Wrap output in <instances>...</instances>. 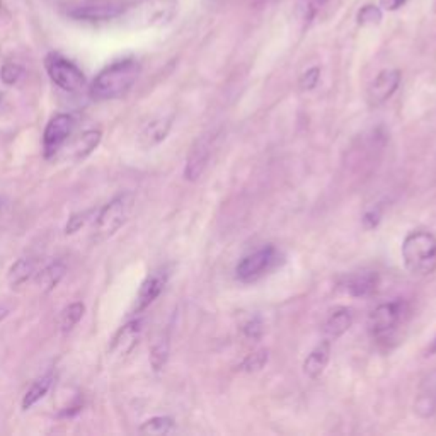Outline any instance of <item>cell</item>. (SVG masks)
<instances>
[{"label": "cell", "instance_id": "34", "mask_svg": "<svg viewBox=\"0 0 436 436\" xmlns=\"http://www.w3.org/2000/svg\"><path fill=\"white\" fill-rule=\"evenodd\" d=\"M433 351H436V341H435V345H433V348H431V353H433Z\"/></svg>", "mask_w": 436, "mask_h": 436}, {"label": "cell", "instance_id": "29", "mask_svg": "<svg viewBox=\"0 0 436 436\" xmlns=\"http://www.w3.org/2000/svg\"><path fill=\"white\" fill-rule=\"evenodd\" d=\"M242 331H244L245 338L253 339V341H258V339H261L263 334H264L263 320L259 319V317H254V319H250L249 323L244 324Z\"/></svg>", "mask_w": 436, "mask_h": 436}, {"label": "cell", "instance_id": "6", "mask_svg": "<svg viewBox=\"0 0 436 436\" xmlns=\"http://www.w3.org/2000/svg\"><path fill=\"white\" fill-rule=\"evenodd\" d=\"M46 72L51 81L64 91H81L83 83H86L82 70L70 60L60 56L59 53H51V55L46 56Z\"/></svg>", "mask_w": 436, "mask_h": 436}, {"label": "cell", "instance_id": "14", "mask_svg": "<svg viewBox=\"0 0 436 436\" xmlns=\"http://www.w3.org/2000/svg\"><path fill=\"white\" fill-rule=\"evenodd\" d=\"M345 286L346 292L353 297H370L378 288V275L373 271L356 273V275L348 276Z\"/></svg>", "mask_w": 436, "mask_h": 436}, {"label": "cell", "instance_id": "33", "mask_svg": "<svg viewBox=\"0 0 436 436\" xmlns=\"http://www.w3.org/2000/svg\"><path fill=\"white\" fill-rule=\"evenodd\" d=\"M275 2V0H253L254 6H264V4H271Z\"/></svg>", "mask_w": 436, "mask_h": 436}, {"label": "cell", "instance_id": "17", "mask_svg": "<svg viewBox=\"0 0 436 436\" xmlns=\"http://www.w3.org/2000/svg\"><path fill=\"white\" fill-rule=\"evenodd\" d=\"M121 11L114 6H87V7H77L69 12L70 17L76 19H86V21H108L113 17H118Z\"/></svg>", "mask_w": 436, "mask_h": 436}, {"label": "cell", "instance_id": "2", "mask_svg": "<svg viewBox=\"0 0 436 436\" xmlns=\"http://www.w3.org/2000/svg\"><path fill=\"white\" fill-rule=\"evenodd\" d=\"M402 261L414 276H430L436 270V237L431 232L414 230L402 242Z\"/></svg>", "mask_w": 436, "mask_h": 436}, {"label": "cell", "instance_id": "31", "mask_svg": "<svg viewBox=\"0 0 436 436\" xmlns=\"http://www.w3.org/2000/svg\"><path fill=\"white\" fill-rule=\"evenodd\" d=\"M404 4H406V0H380V7L385 9V11H389V12L399 11Z\"/></svg>", "mask_w": 436, "mask_h": 436}, {"label": "cell", "instance_id": "30", "mask_svg": "<svg viewBox=\"0 0 436 436\" xmlns=\"http://www.w3.org/2000/svg\"><path fill=\"white\" fill-rule=\"evenodd\" d=\"M87 217H89V211H83V213L72 215V217L69 218V223H67V227H65V232H67V233H76L77 230H81V228L86 225Z\"/></svg>", "mask_w": 436, "mask_h": 436}, {"label": "cell", "instance_id": "25", "mask_svg": "<svg viewBox=\"0 0 436 436\" xmlns=\"http://www.w3.org/2000/svg\"><path fill=\"white\" fill-rule=\"evenodd\" d=\"M356 19H358V24H361V26L380 24L382 19H384V14H382V7L373 6V4L363 6L358 11V14H356Z\"/></svg>", "mask_w": 436, "mask_h": 436}, {"label": "cell", "instance_id": "4", "mask_svg": "<svg viewBox=\"0 0 436 436\" xmlns=\"http://www.w3.org/2000/svg\"><path fill=\"white\" fill-rule=\"evenodd\" d=\"M135 206V196L131 193H121L116 198H113L104 208L99 211L98 220H96L94 235L96 240H106L113 237L120 228L128 222L131 211Z\"/></svg>", "mask_w": 436, "mask_h": 436}, {"label": "cell", "instance_id": "3", "mask_svg": "<svg viewBox=\"0 0 436 436\" xmlns=\"http://www.w3.org/2000/svg\"><path fill=\"white\" fill-rule=\"evenodd\" d=\"M178 0H140L133 6L121 11L123 23L131 28L167 24L178 14Z\"/></svg>", "mask_w": 436, "mask_h": 436}, {"label": "cell", "instance_id": "28", "mask_svg": "<svg viewBox=\"0 0 436 436\" xmlns=\"http://www.w3.org/2000/svg\"><path fill=\"white\" fill-rule=\"evenodd\" d=\"M24 70L23 67H19V65L16 64H6L0 70V78H2L4 83H7V86H12V83H16L19 81L21 77H23Z\"/></svg>", "mask_w": 436, "mask_h": 436}, {"label": "cell", "instance_id": "20", "mask_svg": "<svg viewBox=\"0 0 436 436\" xmlns=\"http://www.w3.org/2000/svg\"><path fill=\"white\" fill-rule=\"evenodd\" d=\"M167 356H169V336L167 333H162L156 338L151 348V363L156 372H161L164 368Z\"/></svg>", "mask_w": 436, "mask_h": 436}, {"label": "cell", "instance_id": "9", "mask_svg": "<svg viewBox=\"0 0 436 436\" xmlns=\"http://www.w3.org/2000/svg\"><path fill=\"white\" fill-rule=\"evenodd\" d=\"M211 151H213V136L203 135L196 140L189 152L186 167H184V178L188 181H198L203 176L208 166Z\"/></svg>", "mask_w": 436, "mask_h": 436}, {"label": "cell", "instance_id": "1", "mask_svg": "<svg viewBox=\"0 0 436 436\" xmlns=\"http://www.w3.org/2000/svg\"><path fill=\"white\" fill-rule=\"evenodd\" d=\"M140 76V65L135 60H121L106 67L91 86V96L98 101L116 99L125 96Z\"/></svg>", "mask_w": 436, "mask_h": 436}, {"label": "cell", "instance_id": "10", "mask_svg": "<svg viewBox=\"0 0 436 436\" xmlns=\"http://www.w3.org/2000/svg\"><path fill=\"white\" fill-rule=\"evenodd\" d=\"M167 280H169V271H167V268H161V270L153 271L152 275L147 276V280L143 281L142 286H140L138 295H136L133 314L143 312L145 308L151 307L152 303L161 297V293L164 292L167 285Z\"/></svg>", "mask_w": 436, "mask_h": 436}, {"label": "cell", "instance_id": "26", "mask_svg": "<svg viewBox=\"0 0 436 436\" xmlns=\"http://www.w3.org/2000/svg\"><path fill=\"white\" fill-rule=\"evenodd\" d=\"M319 78H320V69L310 67L302 73L300 78H298V86H300L302 91H312L315 89L317 83H319Z\"/></svg>", "mask_w": 436, "mask_h": 436}, {"label": "cell", "instance_id": "8", "mask_svg": "<svg viewBox=\"0 0 436 436\" xmlns=\"http://www.w3.org/2000/svg\"><path fill=\"white\" fill-rule=\"evenodd\" d=\"M73 126H76V121L70 114H56L51 118L45 128V135H43V151H45L46 158L56 156V152L64 147L69 136L72 135Z\"/></svg>", "mask_w": 436, "mask_h": 436}, {"label": "cell", "instance_id": "27", "mask_svg": "<svg viewBox=\"0 0 436 436\" xmlns=\"http://www.w3.org/2000/svg\"><path fill=\"white\" fill-rule=\"evenodd\" d=\"M266 363H268L266 351H258V353L249 355L248 358L242 361L240 368L245 370V372H256V370H261Z\"/></svg>", "mask_w": 436, "mask_h": 436}, {"label": "cell", "instance_id": "24", "mask_svg": "<svg viewBox=\"0 0 436 436\" xmlns=\"http://www.w3.org/2000/svg\"><path fill=\"white\" fill-rule=\"evenodd\" d=\"M174 428V420L171 417H152L147 422H143L142 428H140V433L145 435H166L169 431H173Z\"/></svg>", "mask_w": 436, "mask_h": 436}, {"label": "cell", "instance_id": "16", "mask_svg": "<svg viewBox=\"0 0 436 436\" xmlns=\"http://www.w3.org/2000/svg\"><path fill=\"white\" fill-rule=\"evenodd\" d=\"M101 142V131L99 130H89L86 133H82L81 136H77L70 147L67 148L69 156L73 158V161H81V158L87 157L89 153L98 147Z\"/></svg>", "mask_w": 436, "mask_h": 436}, {"label": "cell", "instance_id": "5", "mask_svg": "<svg viewBox=\"0 0 436 436\" xmlns=\"http://www.w3.org/2000/svg\"><path fill=\"white\" fill-rule=\"evenodd\" d=\"M406 319V307L400 302L382 303L372 312L368 319V328L373 339L380 343L394 341L400 325Z\"/></svg>", "mask_w": 436, "mask_h": 436}, {"label": "cell", "instance_id": "22", "mask_svg": "<svg viewBox=\"0 0 436 436\" xmlns=\"http://www.w3.org/2000/svg\"><path fill=\"white\" fill-rule=\"evenodd\" d=\"M83 310H86V307H83L81 302L70 303V305L65 308L64 312H61V317H60L61 333L67 334V333L72 331V329L78 324V320L82 319Z\"/></svg>", "mask_w": 436, "mask_h": 436}, {"label": "cell", "instance_id": "18", "mask_svg": "<svg viewBox=\"0 0 436 436\" xmlns=\"http://www.w3.org/2000/svg\"><path fill=\"white\" fill-rule=\"evenodd\" d=\"M351 324H353V314H351V310H348V308H338L336 312H333V314L329 315L324 331L328 334V338L336 339L341 338L343 334L351 328Z\"/></svg>", "mask_w": 436, "mask_h": 436}, {"label": "cell", "instance_id": "11", "mask_svg": "<svg viewBox=\"0 0 436 436\" xmlns=\"http://www.w3.org/2000/svg\"><path fill=\"white\" fill-rule=\"evenodd\" d=\"M400 83V72L397 69H387L382 70L378 76L370 83L367 99L370 106H380L385 101H389L394 92L399 89Z\"/></svg>", "mask_w": 436, "mask_h": 436}, {"label": "cell", "instance_id": "7", "mask_svg": "<svg viewBox=\"0 0 436 436\" xmlns=\"http://www.w3.org/2000/svg\"><path fill=\"white\" fill-rule=\"evenodd\" d=\"M276 258H278V253H276V249L273 248V245H266V248L249 254V256H245L239 264H237L235 268L237 278L244 281V283L256 281L258 278H261L264 273L270 271L271 268L275 266Z\"/></svg>", "mask_w": 436, "mask_h": 436}, {"label": "cell", "instance_id": "19", "mask_svg": "<svg viewBox=\"0 0 436 436\" xmlns=\"http://www.w3.org/2000/svg\"><path fill=\"white\" fill-rule=\"evenodd\" d=\"M65 271H67V268H65L64 263H53L39 273L36 278L38 285L41 286L45 292H51V290H55L56 286H59L61 278L65 276Z\"/></svg>", "mask_w": 436, "mask_h": 436}, {"label": "cell", "instance_id": "35", "mask_svg": "<svg viewBox=\"0 0 436 436\" xmlns=\"http://www.w3.org/2000/svg\"><path fill=\"white\" fill-rule=\"evenodd\" d=\"M2 99H4V94H2V92H0V103H2Z\"/></svg>", "mask_w": 436, "mask_h": 436}, {"label": "cell", "instance_id": "32", "mask_svg": "<svg viewBox=\"0 0 436 436\" xmlns=\"http://www.w3.org/2000/svg\"><path fill=\"white\" fill-rule=\"evenodd\" d=\"M7 314H9V307L7 305H0V320H2Z\"/></svg>", "mask_w": 436, "mask_h": 436}, {"label": "cell", "instance_id": "15", "mask_svg": "<svg viewBox=\"0 0 436 436\" xmlns=\"http://www.w3.org/2000/svg\"><path fill=\"white\" fill-rule=\"evenodd\" d=\"M329 355H331V345H329V341L320 343L319 346H315L314 350L310 351L307 360L303 361V372L310 378H319L324 373L325 367H328Z\"/></svg>", "mask_w": 436, "mask_h": 436}, {"label": "cell", "instance_id": "23", "mask_svg": "<svg viewBox=\"0 0 436 436\" xmlns=\"http://www.w3.org/2000/svg\"><path fill=\"white\" fill-rule=\"evenodd\" d=\"M34 271V263L29 258H21L19 261L12 264L11 271H9V281L12 286L23 285L24 281H28L31 273Z\"/></svg>", "mask_w": 436, "mask_h": 436}, {"label": "cell", "instance_id": "13", "mask_svg": "<svg viewBox=\"0 0 436 436\" xmlns=\"http://www.w3.org/2000/svg\"><path fill=\"white\" fill-rule=\"evenodd\" d=\"M171 128H173V116H161L152 120L151 123H147L145 128L142 130V133H140V147L152 148L161 142H164Z\"/></svg>", "mask_w": 436, "mask_h": 436}, {"label": "cell", "instance_id": "12", "mask_svg": "<svg viewBox=\"0 0 436 436\" xmlns=\"http://www.w3.org/2000/svg\"><path fill=\"white\" fill-rule=\"evenodd\" d=\"M140 334H142V320L140 319L123 325L116 333V336L113 338L111 346H109V356L116 360L126 358L135 350V346L138 345Z\"/></svg>", "mask_w": 436, "mask_h": 436}, {"label": "cell", "instance_id": "21", "mask_svg": "<svg viewBox=\"0 0 436 436\" xmlns=\"http://www.w3.org/2000/svg\"><path fill=\"white\" fill-rule=\"evenodd\" d=\"M51 380H53L51 375L41 377L39 380H36L33 385L29 387V390L26 392V395L23 399V404H21L24 411H28V409L33 407L39 399L45 397L46 392L50 390V387H51Z\"/></svg>", "mask_w": 436, "mask_h": 436}]
</instances>
